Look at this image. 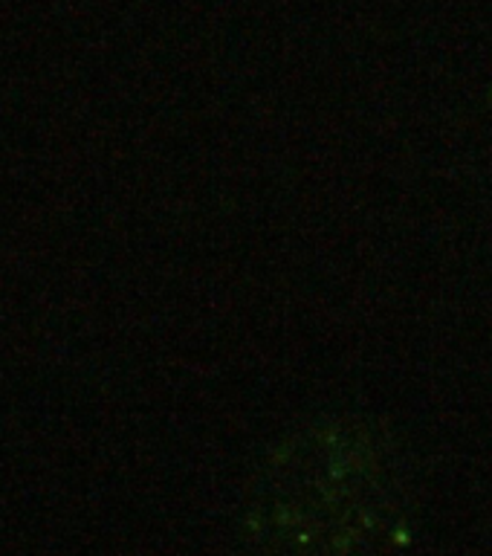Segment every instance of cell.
I'll use <instances>...</instances> for the list:
<instances>
[{
	"label": "cell",
	"instance_id": "6da1fadb",
	"mask_svg": "<svg viewBox=\"0 0 492 556\" xmlns=\"http://www.w3.org/2000/svg\"><path fill=\"white\" fill-rule=\"evenodd\" d=\"M391 467L363 429L290 443L255 490L252 556H368L391 513Z\"/></svg>",
	"mask_w": 492,
	"mask_h": 556
}]
</instances>
